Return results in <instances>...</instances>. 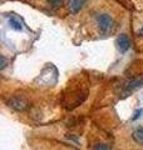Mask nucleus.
I'll list each match as a JSON object with an SVG mask.
<instances>
[{"mask_svg": "<svg viewBox=\"0 0 143 150\" xmlns=\"http://www.w3.org/2000/svg\"><path fill=\"white\" fill-rule=\"evenodd\" d=\"M95 21H97V25L102 33H107L113 25V20L111 15H108V14H101V15H98Z\"/></svg>", "mask_w": 143, "mask_h": 150, "instance_id": "f257e3e1", "label": "nucleus"}, {"mask_svg": "<svg viewBox=\"0 0 143 150\" xmlns=\"http://www.w3.org/2000/svg\"><path fill=\"white\" fill-rule=\"evenodd\" d=\"M9 106H11L13 109H15L18 111H23L28 108V101L23 96H13L9 100Z\"/></svg>", "mask_w": 143, "mask_h": 150, "instance_id": "f03ea898", "label": "nucleus"}, {"mask_svg": "<svg viewBox=\"0 0 143 150\" xmlns=\"http://www.w3.org/2000/svg\"><path fill=\"white\" fill-rule=\"evenodd\" d=\"M117 45H118V49L121 53H126V51L131 48V41H129V38H128L126 34H122L118 36L117 39Z\"/></svg>", "mask_w": 143, "mask_h": 150, "instance_id": "7ed1b4c3", "label": "nucleus"}, {"mask_svg": "<svg viewBox=\"0 0 143 150\" xmlns=\"http://www.w3.org/2000/svg\"><path fill=\"white\" fill-rule=\"evenodd\" d=\"M143 86V79H133V80L128 81L124 86V91L126 94L128 93H132L133 90H136V89Z\"/></svg>", "mask_w": 143, "mask_h": 150, "instance_id": "20e7f679", "label": "nucleus"}, {"mask_svg": "<svg viewBox=\"0 0 143 150\" xmlns=\"http://www.w3.org/2000/svg\"><path fill=\"white\" fill-rule=\"evenodd\" d=\"M84 4H85V0H70L69 1V10L75 14L84 6Z\"/></svg>", "mask_w": 143, "mask_h": 150, "instance_id": "39448f33", "label": "nucleus"}, {"mask_svg": "<svg viewBox=\"0 0 143 150\" xmlns=\"http://www.w3.org/2000/svg\"><path fill=\"white\" fill-rule=\"evenodd\" d=\"M132 138L137 144H139L143 146V128H138V129H136L134 131H133Z\"/></svg>", "mask_w": 143, "mask_h": 150, "instance_id": "423d86ee", "label": "nucleus"}, {"mask_svg": "<svg viewBox=\"0 0 143 150\" xmlns=\"http://www.w3.org/2000/svg\"><path fill=\"white\" fill-rule=\"evenodd\" d=\"M9 24H10V26L13 28L14 30H21V29H23L21 23L16 18H14V16H11L10 19H9Z\"/></svg>", "mask_w": 143, "mask_h": 150, "instance_id": "0eeeda50", "label": "nucleus"}, {"mask_svg": "<svg viewBox=\"0 0 143 150\" xmlns=\"http://www.w3.org/2000/svg\"><path fill=\"white\" fill-rule=\"evenodd\" d=\"M111 145L106 144V143H102V144H97L92 148V150H111Z\"/></svg>", "mask_w": 143, "mask_h": 150, "instance_id": "6e6552de", "label": "nucleus"}, {"mask_svg": "<svg viewBox=\"0 0 143 150\" xmlns=\"http://www.w3.org/2000/svg\"><path fill=\"white\" fill-rule=\"evenodd\" d=\"M48 4L51 6H54V8H58L60 5H63V3H64V0H46Z\"/></svg>", "mask_w": 143, "mask_h": 150, "instance_id": "1a4fd4ad", "label": "nucleus"}, {"mask_svg": "<svg viewBox=\"0 0 143 150\" xmlns=\"http://www.w3.org/2000/svg\"><path fill=\"white\" fill-rule=\"evenodd\" d=\"M5 67H6V60H5L4 56H1V69H4Z\"/></svg>", "mask_w": 143, "mask_h": 150, "instance_id": "9d476101", "label": "nucleus"}, {"mask_svg": "<svg viewBox=\"0 0 143 150\" xmlns=\"http://www.w3.org/2000/svg\"><path fill=\"white\" fill-rule=\"evenodd\" d=\"M141 112H142V110H138V111L136 112V115H134V116H133V120H136V119L138 118V116H139V114H141Z\"/></svg>", "mask_w": 143, "mask_h": 150, "instance_id": "9b49d317", "label": "nucleus"}, {"mask_svg": "<svg viewBox=\"0 0 143 150\" xmlns=\"http://www.w3.org/2000/svg\"><path fill=\"white\" fill-rule=\"evenodd\" d=\"M139 34H141V35H143V28H142V29L139 30Z\"/></svg>", "mask_w": 143, "mask_h": 150, "instance_id": "f8f14e48", "label": "nucleus"}]
</instances>
